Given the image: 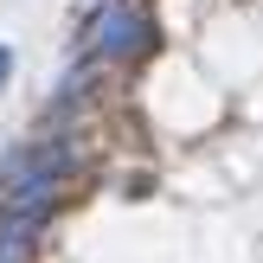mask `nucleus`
Returning <instances> with one entry per match:
<instances>
[{"mask_svg":"<svg viewBox=\"0 0 263 263\" xmlns=\"http://www.w3.org/2000/svg\"><path fill=\"white\" fill-rule=\"evenodd\" d=\"M141 45H148V20H141L135 7H109L90 26V58L97 64H122V58H135Z\"/></svg>","mask_w":263,"mask_h":263,"instance_id":"nucleus-1","label":"nucleus"},{"mask_svg":"<svg viewBox=\"0 0 263 263\" xmlns=\"http://www.w3.org/2000/svg\"><path fill=\"white\" fill-rule=\"evenodd\" d=\"M45 218H0V263H32Z\"/></svg>","mask_w":263,"mask_h":263,"instance_id":"nucleus-2","label":"nucleus"},{"mask_svg":"<svg viewBox=\"0 0 263 263\" xmlns=\"http://www.w3.org/2000/svg\"><path fill=\"white\" fill-rule=\"evenodd\" d=\"M7 77H13V45H0V90H7Z\"/></svg>","mask_w":263,"mask_h":263,"instance_id":"nucleus-3","label":"nucleus"}]
</instances>
